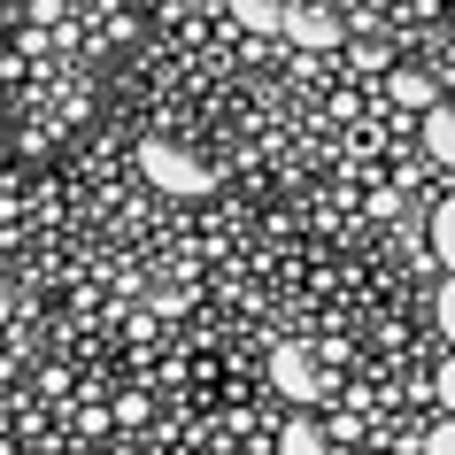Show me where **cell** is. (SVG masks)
<instances>
[{
  "instance_id": "cell-1",
  "label": "cell",
  "mask_w": 455,
  "mask_h": 455,
  "mask_svg": "<svg viewBox=\"0 0 455 455\" xmlns=\"http://www.w3.org/2000/svg\"><path fill=\"white\" fill-rule=\"evenodd\" d=\"M140 170H147L163 193H216V170H201L186 147H163V140H147V147H140Z\"/></svg>"
},
{
  "instance_id": "cell-2",
  "label": "cell",
  "mask_w": 455,
  "mask_h": 455,
  "mask_svg": "<svg viewBox=\"0 0 455 455\" xmlns=\"http://www.w3.org/2000/svg\"><path fill=\"white\" fill-rule=\"evenodd\" d=\"M286 39H293L301 54H332V47H347L339 16H332V8H316V0H293V8H286Z\"/></svg>"
},
{
  "instance_id": "cell-3",
  "label": "cell",
  "mask_w": 455,
  "mask_h": 455,
  "mask_svg": "<svg viewBox=\"0 0 455 455\" xmlns=\"http://www.w3.org/2000/svg\"><path fill=\"white\" fill-rule=\"evenodd\" d=\"M417 147H425L432 170H455V100H432L417 116Z\"/></svg>"
},
{
  "instance_id": "cell-4",
  "label": "cell",
  "mask_w": 455,
  "mask_h": 455,
  "mask_svg": "<svg viewBox=\"0 0 455 455\" xmlns=\"http://www.w3.org/2000/svg\"><path fill=\"white\" fill-rule=\"evenodd\" d=\"M386 93L402 100V108H417V116H425L432 100H440V85H432V77L417 70V62H402V54H394V62H386Z\"/></svg>"
},
{
  "instance_id": "cell-5",
  "label": "cell",
  "mask_w": 455,
  "mask_h": 455,
  "mask_svg": "<svg viewBox=\"0 0 455 455\" xmlns=\"http://www.w3.org/2000/svg\"><path fill=\"white\" fill-rule=\"evenodd\" d=\"M286 8L293 0H232V16H240L255 39H270V31H286Z\"/></svg>"
},
{
  "instance_id": "cell-6",
  "label": "cell",
  "mask_w": 455,
  "mask_h": 455,
  "mask_svg": "<svg viewBox=\"0 0 455 455\" xmlns=\"http://www.w3.org/2000/svg\"><path fill=\"white\" fill-rule=\"evenodd\" d=\"M278 455H332V440H324V425H316V417H293L286 440H278Z\"/></svg>"
},
{
  "instance_id": "cell-7",
  "label": "cell",
  "mask_w": 455,
  "mask_h": 455,
  "mask_svg": "<svg viewBox=\"0 0 455 455\" xmlns=\"http://www.w3.org/2000/svg\"><path fill=\"white\" fill-rule=\"evenodd\" d=\"M432 263H440V270L455 278V201H448L440 216H432Z\"/></svg>"
},
{
  "instance_id": "cell-8",
  "label": "cell",
  "mask_w": 455,
  "mask_h": 455,
  "mask_svg": "<svg viewBox=\"0 0 455 455\" xmlns=\"http://www.w3.org/2000/svg\"><path fill=\"white\" fill-rule=\"evenodd\" d=\"M270 379H278V386H286V394H309V363H301V355H293V347H286V355H270Z\"/></svg>"
},
{
  "instance_id": "cell-9",
  "label": "cell",
  "mask_w": 455,
  "mask_h": 455,
  "mask_svg": "<svg viewBox=\"0 0 455 455\" xmlns=\"http://www.w3.org/2000/svg\"><path fill=\"white\" fill-rule=\"evenodd\" d=\"M417 448H425V455H455V417H448V409L425 425V440H417Z\"/></svg>"
},
{
  "instance_id": "cell-10",
  "label": "cell",
  "mask_w": 455,
  "mask_h": 455,
  "mask_svg": "<svg viewBox=\"0 0 455 455\" xmlns=\"http://www.w3.org/2000/svg\"><path fill=\"white\" fill-rule=\"evenodd\" d=\"M432 316H440V332H448V347H455V278H440V293H432Z\"/></svg>"
},
{
  "instance_id": "cell-11",
  "label": "cell",
  "mask_w": 455,
  "mask_h": 455,
  "mask_svg": "<svg viewBox=\"0 0 455 455\" xmlns=\"http://www.w3.org/2000/svg\"><path fill=\"white\" fill-rule=\"evenodd\" d=\"M432 386H440V409H448V417H455V347H448V355H440V371H432Z\"/></svg>"
}]
</instances>
